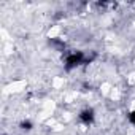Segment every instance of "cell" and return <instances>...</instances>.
Segmentation results:
<instances>
[{"label":"cell","instance_id":"3957f363","mask_svg":"<svg viewBox=\"0 0 135 135\" xmlns=\"http://www.w3.org/2000/svg\"><path fill=\"white\" fill-rule=\"evenodd\" d=\"M21 127H22V129H30V127H32V124H30L29 121H24V122L21 124Z\"/></svg>","mask_w":135,"mask_h":135},{"label":"cell","instance_id":"6da1fadb","mask_svg":"<svg viewBox=\"0 0 135 135\" xmlns=\"http://www.w3.org/2000/svg\"><path fill=\"white\" fill-rule=\"evenodd\" d=\"M83 62V52H76V54H70L67 57V69H72V67L78 65Z\"/></svg>","mask_w":135,"mask_h":135},{"label":"cell","instance_id":"277c9868","mask_svg":"<svg viewBox=\"0 0 135 135\" xmlns=\"http://www.w3.org/2000/svg\"><path fill=\"white\" fill-rule=\"evenodd\" d=\"M129 119H130V122H132V124H135V111L129 116Z\"/></svg>","mask_w":135,"mask_h":135},{"label":"cell","instance_id":"7a4b0ae2","mask_svg":"<svg viewBox=\"0 0 135 135\" xmlns=\"http://www.w3.org/2000/svg\"><path fill=\"white\" fill-rule=\"evenodd\" d=\"M81 121L83 122H86V124H89V122H92V119H94V114H92V111L91 110H86V111H83L81 113Z\"/></svg>","mask_w":135,"mask_h":135}]
</instances>
